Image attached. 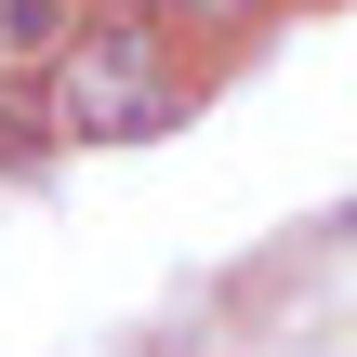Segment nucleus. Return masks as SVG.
<instances>
[{
  "label": "nucleus",
  "mask_w": 357,
  "mask_h": 357,
  "mask_svg": "<svg viewBox=\"0 0 357 357\" xmlns=\"http://www.w3.org/2000/svg\"><path fill=\"white\" fill-rule=\"evenodd\" d=\"M79 26H93V0H0V66H13V79H40Z\"/></svg>",
  "instance_id": "nucleus-2"
},
{
  "label": "nucleus",
  "mask_w": 357,
  "mask_h": 357,
  "mask_svg": "<svg viewBox=\"0 0 357 357\" xmlns=\"http://www.w3.org/2000/svg\"><path fill=\"white\" fill-rule=\"evenodd\" d=\"M40 119H53V146H93V159L185 132V119H199V53H185V26H172V13H93V26L40 66Z\"/></svg>",
  "instance_id": "nucleus-1"
},
{
  "label": "nucleus",
  "mask_w": 357,
  "mask_h": 357,
  "mask_svg": "<svg viewBox=\"0 0 357 357\" xmlns=\"http://www.w3.org/2000/svg\"><path fill=\"white\" fill-rule=\"evenodd\" d=\"M53 159V119H40V79L0 66V172H40Z\"/></svg>",
  "instance_id": "nucleus-3"
},
{
  "label": "nucleus",
  "mask_w": 357,
  "mask_h": 357,
  "mask_svg": "<svg viewBox=\"0 0 357 357\" xmlns=\"http://www.w3.org/2000/svg\"><path fill=\"white\" fill-rule=\"evenodd\" d=\"M93 13H185V0H93Z\"/></svg>",
  "instance_id": "nucleus-4"
}]
</instances>
